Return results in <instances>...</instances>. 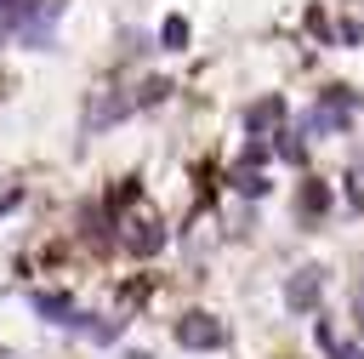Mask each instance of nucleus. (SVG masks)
Masks as SVG:
<instances>
[{
    "mask_svg": "<svg viewBox=\"0 0 364 359\" xmlns=\"http://www.w3.org/2000/svg\"><path fill=\"white\" fill-rule=\"evenodd\" d=\"M176 342L193 348V353H210V348H228V325L210 319V313H182L176 319Z\"/></svg>",
    "mask_w": 364,
    "mask_h": 359,
    "instance_id": "1",
    "label": "nucleus"
},
{
    "mask_svg": "<svg viewBox=\"0 0 364 359\" xmlns=\"http://www.w3.org/2000/svg\"><path fill=\"white\" fill-rule=\"evenodd\" d=\"M318 296H324V274H318V268H296V274L284 279V308H290V313H313Z\"/></svg>",
    "mask_w": 364,
    "mask_h": 359,
    "instance_id": "2",
    "label": "nucleus"
},
{
    "mask_svg": "<svg viewBox=\"0 0 364 359\" xmlns=\"http://www.w3.org/2000/svg\"><path fill=\"white\" fill-rule=\"evenodd\" d=\"M136 108V97H119V91H108V97H97L91 108H85V131H108L114 120H125Z\"/></svg>",
    "mask_w": 364,
    "mask_h": 359,
    "instance_id": "3",
    "label": "nucleus"
},
{
    "mask_svg": "<svg viewBox=\"0 0 364 359\" xmlns=\"http://www.w3.org/2000/svg\"><path fill=\"white\" fill-rule=\"evenodd\" d=\"M34 308H40L51 325H68V331H80V325H85V313H80L68 296H57V291H40V296H34Z\"/></svg>",
    "mask_w": 364,
    "mask_h": 359,
    "instance_id": "4",
    "label": "nucleus"
},
{
    "mask_svg": "<svg viewBox=\"0 0 364 359\" xmlns=\"http://www.w3.org/2000/svg\"><path fill=\"white\" fill-rule=\"evenodd\" d=\"M313 336H318V348H324L330 359H364V348H353V342H347L330 319H318V325H313Z\"/></svg>",
    "mask_w": 364,
    "mask_h": 359,
    "instance_id": "5",
    "label": "nucleus"
},
{
    "mask_svg": "<svg viewBox=\"0 0 364 359\" xmlns=\"http://www.w3.org/2000/svg\"><path fill=\"white\" fill-rule=\"evenodd\" d=\"M279 120H284V97H262V103L245 108V125H250V131H267V125H279Z\"/></svg>",
    "mask_w": 364,
    "mask_h": 359,
    "instance_id": "6",
    "label": "nucleus"
},
{
    "mask_svg": "<svg viewBox=\"0 0 364 359\" xmlns=\"http://www.w3.org/2000/svg\"><path fill=\"white\" fill-rule=\"evenodd\" d=\"M159 40H165L171 51H182V46H188V17H176V11H171V17L159 23Z\"/></svg>",
    "mask_w": 364,
    "mask_h": 359,
    "instance_id": "7",
    "label": "nucleus"
},
{
    "mask_svg": "<svg viewBox=\"0 0 364 359\" xmlns=\"http://www.w3.org/2000/svg\"><path fill=\"white\" fill-rule=\"evenodd\" d=\"M324 205H330V194H324L318 182H307V188H301V217H313V211H324Z\"/></svg>",
    "mask_w": 364,
    "mask_h": 359,
    "instance_id": "8",
    "label": "nucleus"
},
{
    "mask_svg": "<svg viewBox=\"0 0 364 359\" xmlns=\"http://www.w3.org/2000/svg\"><path fill=\"white\" fill-rule=\"evenodd\" d=\"M353 313H358V331H364V274H358V291H353Z\"/></svg>",
    "mask_w": 364,
    "mask_h": 359,
    "instance_id": "9",
    "label": "nucleus"
},
{
    "mask_svg": "<svg viewBox=\"0 0 364 359\" xmlns=\"http://www.w3.org/2000/svg\"><path fill=\"white\" fill-rule=\"evenodd\" d=\"M17 11V0H0V28H6V17Z\"/></svg>",
    "mask_w": 364,
    "mask_h": 359,
    "instance_id": "10",
    "label": "nucleus"
}]
</instances>
